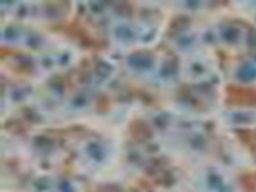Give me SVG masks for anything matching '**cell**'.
<instances>
[{"instance_id": "6da1fadb", "label": "cell", "mask_w": 256, "mask_h": 192, "mask_svg": "<svg viewBox=\"0 0 256 192\" xmlns=\"http://www.w3.org/2000/svg\"><path fill=\"white\" fill-rule=\"evenodd\" d=\"M228 98L233 104H241V106H256V90L246 89V87H228Z\"/></svg>"}]
</instances>
